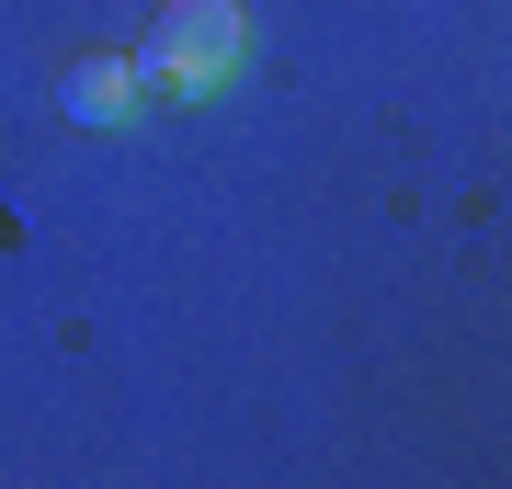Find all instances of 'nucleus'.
<instances>
[{
	"label": "nucleus",
	"instance_id": "1",
	"mask_svg": "<svg viewBox=\"0 0 512 489\" xmlns=\"http://www.w3.org/2000/svg\"><path fill=\"white\" fill-rule=\"evenodd\" d=\"M239 57H251V23H239V0H171L160 23H148L137 69L148 91H171V103H205V91L239 80Z\"/></svg>",
	"mask_w": 512,
	"mask_h": 489
},
{
	"label": "nucleus",
	"instance_id": "2",
	"mask_svg": "<svg viewBox=\"0 0 512 489\" xmlns=\"http://www.w3.org/2000/svg\"><path fill=\"white\" fill-rule=\"evenodd\" d=\"M57 103H69V126H137L148 69H137V57H80V69L57 80Z\"/></svg>",
	"mask_w": 512,
	"mask_h": 489
}]
</instances>
